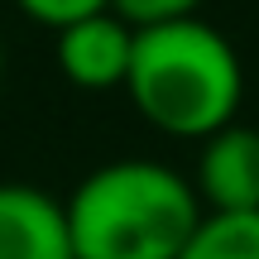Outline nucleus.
I'll list each match as a JSON object with an SVG mask.
<instances>
[{
	"mask_svg": "<svg viewBox=\"0 0 259 259\" xmlns=\"http://www.w3.org/2000/svg\"><path fill=\"white\" fill-rule=\"evenodd\" d=\"M120 92L154 130L202 144L206 135L235 120L245 67L221 29L202 15H187L135 29V53Z\"/></svg>",
	"mask_w": 259,
	"mask_h": 259,
	"instance_id": "nucleus-1",
	"label": "nucleus"
},
{
	"mask_svg": "<svg viewBox=\"0 0 259 259\" xmlns=\"http://www.w3.org/2000/svg\"><path fill=\"white\" fill-rule=\"evenodd\" d=\"M63 206L72 259H178L202 221L192 183L158 158L92 168Z\"/></svg>",
	"mask_w": 259,
	"mask_h": 259,
	"instance_id": "nucleus-2",
	"label": "nucleus"
},
{
	"mask_svg": "<svg viewBox=\"0 0 259 259\" xmlns=\"http://www.w3.org/2000/svg\"><path fill=\"white\" fill-rule=\"evenodd\" d=\"M130 53H135V24H125L115 10L63 24L58 44H53L58 72L72 87H82V92H115V87H125Z\"/></svg>",
	"mask_w": 259,
	"mask_h": 259,
	"instance_id": "nucleus-3",
	"label": "nucleus"
},
{
	"mask_svg": "<svg viewBox=\"0 0 259 259\" xmlns=\"http://www.w3.org/2000/svg\"><path fill=\"white\" fill-rule=\"evenodd\" d=\"M202 211H259V130L231 120L197 149V183Z\"/></svg>",
	"mask_w": 259,
	"mask_h": 259,
	"instance_id": "nucleus-4",
	"label": "nucleus"
},
{
	"mask_svg": "<svg viewBox=\"0 0 259 259\" xmlns=\"http://www.w3.org/2000/svg\"><path fill=\"white\" fill-rule=\"evenodd\" d=\"M0 259H72L67 206L34 183H0Z\"/></svg>",
	"mask_w": 259,
	"mask_h": 259,
	"instance_id": "nucleus-5",
	"label": "nucleus"
},
{
	"mask_svg": "<svg viewBox=\"0 0 259 259\" xmlns=\"http://www.w3.org/2000/svg\"><path fill=\"white\" fill-rule=\"evenodd\" d=\"M178 259H259V211H202Z\"/></svg>",
	"mask_w": 259,
	"mask_h": 259,
	"instance_id": "nucleus-6",
	"label": "nucleus"
},
{
	"mask_svg": "<svg viewBox=\"0 0 259 259\" xmlns=\"http://www.w3.org/2000/svg\"><path fill=\"white\" fill-rule=\"evenodd\" d=\"M111 10L135 29L149 24H168V19H187L202 10V0H111Z\"/></svg>",
	"mask_w": 259,
	"mask_h": 259,
	"instance_id": "nucleus-7",
	"label": "nucleus"
},
{
	"mask_svg": "<svg viewBox=\"0 0 259 259\" xmlns=\"http://www.w3.org/2000/svg\"><path fill=\"white\" fill-rule=\"evenodd\" d=\"M19 10H24L34 24H44V29H63V24H72V19H87V15H101V10H111V0H15Z\"/></svg>",
	"mask_w": 259,
	"mask_h": 259,
	"instance_id": "nucleus-8",
	"label": "nucleus"
},
{
	"mask_svg": "<svg viewBox=\"0 0 259 259\" xmlns=\"http://www.w3.org/2000/svg\"><path fill=\"white\" fill-rule=\"evenodd\" d=\"M0 82H5V44H0Z\"/></svg>",
	"mask_w": 259,
	"mask_h": 259,
	"instance_id": "nucleus-9",
	"label": "nucleus"
}]
</instances>
